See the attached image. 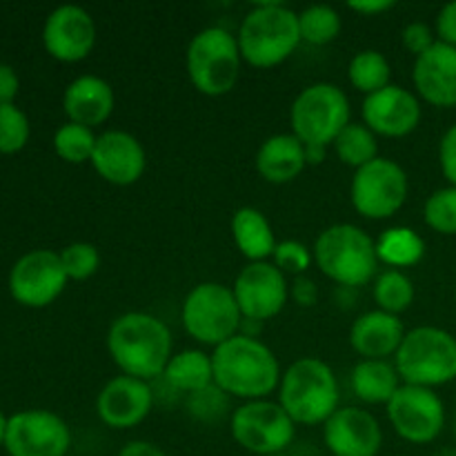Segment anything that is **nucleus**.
Listing matches in <instances>:
<instances>
[{
    "label": "nucleus",
    "mask_w": 456,
    "mask_h": 456,
    "mask_svg": "<svg viewBox=\"0 0 456 456\" xmlns=\"http://www.w3.org/2000/svg\"><path fill=\"white\" fill-rule=\"evenodd\" d=\"M256 172L272 185L292 183L307 167L305 145L294 134H274L256 151Z\"/></svg>",
    "instance_id": "nucleus-24"
},
{
    "label": "nucleus",
    "mask_w": 456,
    "mask_h": 456,
    "mask_svg": "<svg viewBox=\"0 0 456 456\" xmlns=\"http://www.w3.org/2000/svg\"><path fill=\"white\" fill-rule=\"evenodd\" d=\"M172 347V332L167 325L147 312L120 314L107 332V350L120 372L147 383L163 377L174 356Z\"/></svg>",
    "instance_id": "nucleus-2"
},
{
    "label": "nucleus",
    "mask_w": 456,
    "mask_h": 456,
    "mask_svg": "<svg viewBox=\"0 0 456 456\" xmlns=\"http://www.w3.org/2000/svg\"><path fill=\"white\" fill-rule=\"evenodd\" d=\"M403 338V321L383 310L365 312L350 328V346L361 359L387 361V356H396Z\"/></svg>",
    "instance_id": "nucleus-23"
},
{
    "label": "nucleus",
    "mask_w": 456,
    "mask_h": 456,
    "mask_svg": "<svg viewBox=\"0 0 456 456\" xmlns=\"http://www.w3.org/2000/svg\"><path fill=\"white\" fill-rule=\"evenodd\" d=\"M334 150H337L338 160L347 167L356 169L365 167L368 163H372L374 159H379V142L377 134L372 129L365 127L363 123H350L341 134L337 136V141L332 142Z\"/></svg>",
    "instance_id": "nucleus-30"
},
{
    "label": "nucleus",
    "mask_w": 456,
    "mask_h": 456,
    "mask_svg": "<svg viewBox=\"0 0 456 456\" xmlns=\"http://www.w3.org/2000/svg\"><path fill=\"white\" fill-rule=\"evenodd\" d=\"M312 252L319 270L346 288H363L377 274V243L368 232L352 223L325 227Z\"/></svg>",
    "instance_id": "nucleus-5"
},
{
    "label": "nucleus",
    "mask_w": 456,
    "mask_h": 456,
    "mask_svg": "<svg viewBox=\"0 0 456 456\" xmlns=\"http://www.w3.org/2000/svg\"><path fill=\"white\" fill-rule=\"evenodd\" d=\"M4 448L9 456H67L71 432L49 410H25L9 417Z\"/></svg>",
    "instance_id": "nucleus-15"
},
{
    "label": "nucleus",
    "mask_w": 456,
    "mask_h": 456,
    "mask_svg": "<svg viewBox=\"0 0 456 456\" xmlns=\"http://www.w3.org/2000/svg\"><path fill=\"white\" fill-rule=\"evenodd\" d=\"M165 383L183 395H200L214 386L212 354L203 350H183L169 359L163 372Z\"/></svg>",
    "instance_id": "nucleus-27"
},
{
    "label": "nucleus",
    "mask_w": 456,
    "mask_h": 456,
    "mask_svg": "<svg viewBox=\"0 0 456 456\" xmlns=\"http://www.w3.org/2000/svg\"><path fill=\"white\" fill-rule=\"evenodd\" d=\"M92 167L110 185L129 187L141 181L145 174V147L134 134L123 129H107L96 138Z\"/></svg>",
    "instance_id": "nucleus-18"
},
{
    "label": "nucleus",
    "mask_w": 456,
    "mask_h": 456,
    "mask_svg": "<svg viewBox=\"0 0 456 456\" xmlns=\"http://www.w3.org/2000/svg\"><path fill=\"white\" fill-rule=\"evenodd\" d=\"M289 294H292L294 301L303 307H312L316 301H319V288H316L314 281L307 279V276H297Z\"/></svg>",
    "instance_id": "nucleus-41"
},
{
    "label": "nucleus",
    "mask_w": 456,
    "mask_h": 456,
    "mask_svg": "<svg viewBox=\"0 0 456 456\" xmlns=\"http://www.w3.org/2000/svg\"><path fill=\"white\" fill-rule=\"evenodd\" d=\"M240 56L239 40L223 27H205L187 45L185 69L190 83L203 96H225L236 87Z\"/></svg>",
    "instance_id": "nucleus-7"
},
{
    "label": "nucleus",
    "mask_w": 456,
    "mask_h": 456,
    "mask_svg": "<svg viewBox=\"0 0 456 456\" xmlns=\"http://www.w3.org/2000/svg\"><path fill=\"white\" fill-rule=\"evenodd\" d=\"M350 123V101L346 92L332 83L307 85L289 107L292 134L303 145L330 147Z\"/></svg>",
    "instance_id": "nucleus-8"
},
{
    "label": "nucleus",
    "mask_w": 456,
    "mask_h": 456,
    "mask_svg": "<svg viewBox=\"0 0 456 456\" xmlns=\"http://www.w3.org/2000/svg\"><path fill=\"white\" fill-rule=\"evenodd\" d=\"M18 89H20V80H18L16 69L7 62H0V105L13 102Z\"/></svg>",
    "instance_id": "nucleus-42"
},
{
    "label": "nucleus",
    "mask_w": 456,
    "mask_h": 456,
    "mask_svg": "<svg viewBox=\"0 0 456 456\" xmlns=\"http://www.w3.org/2000/svg\"><path fill=\"white\" fill-rule=\"evenodd\" d=\"M428 227L444 236H456V187L448 185L432 191L423 208Z\"/></svg>",
    "instance_id": "nucleus-34"
},
{
    "label": "nucleus",
    "mask_w": 456,
    "mask_h": 456,
    "mask_svg": "<svg viewBox=\"0 0 456 456\" xmlns=\"http://www.w3.org/2000/svg\"><path fill=\"white\" fill-rule=\"evenodd\" d=\"M328 156V147L321 145H305V160L307 165H321Z\"/></svg>",
    "instance_id": "nucleus-45"
},
{
    "label": "nucleus",
    "mask_w": 456,
    "mask_h": 456,
    "mask_svg": "<svg viewBox=\"0 0 456 456\" xmlns=\"http://www.w3.org/2000/svg\"><path fill=\"white\" fill-rule=\"evenodd\" d=\"M230 230L234 245L249 263H263L274 256V249L279 243H276L270 221L261 209L249 208V205L239 208L232 216Z\"/></svg>",
    "instance_id": "nucleus-25"
},
{
    "label": "nucleus",
    "mask_w": 456,
    "mask_h": 456,
    "mask_svg": "<svg viewBox=\"0 0 456 456\" xmlns=\"http://www.w3.org/2000/svg\"><path fill=\"white\" fill-rule=\"evenodd\" d=\"M361 114L365 127L377 136L403 138L421 123V102L401 85H387L381 92L365 96Z\"/></svg>",
    "instance_id": "nucleus-19"
},
{
    "label": "nucleus",
    "mask_w": 456,
    "mask_h": 456,
    "mask_svg": "<svg viewBox=\"0 0 456 456\" xmlns=\"http://www.w3.org/2000/svg\"><path fill=\"white\" fill-rule=\"evenodd\" d=\"M45 49L61 62H80L96 45V25L87 9L61 4L47 16L43 27Z\"/></svg>",
    "instance_id": "nucleus-16"
},
{
    "label": "nucleus",
    "mask_w": 456,
    "mask_h": 456,
    "mask_svg": "<svg viewBox=\"0 0 456 456\" xmlns=\"http://www.w3.org/2000/svg\"><path fill=\"white\" fill-rule=\"evenodd\" d=\"M58 254H61V263L65 267L67 279L71 281L89 279L101 267V252L92 243H83V240L80 243H71Z\"/></svg>",
    "instance_id": "nucleus-36"
},
{
    "label": "nucleus",
    "mask_w": 456,
    "mask_h": 456,
    "mask_svg": "<svg viewBox=\"0 0 456 456\" xmlns=\"http://www.w3.org/2000/svg\"><path fill=\"white\" fill-rule=\"evenodd\" d=\"M240 56L256 69H272L288 61L301 45L298 13L283 3L254 4L239 27Z\"/></svg>",
    "instance_id": "nucleus-3"
},
{
    "label": "nucleus",
    "mask_w": 456,
    "mask_h": 456,
    "mask_svg": "<svg viewBox=\"0 0 456 456\" xmlns=\"http://www.w3.org/2000/svg\"><path fill=\"white\" fill-rule=\"evenodd\" d=\"M350 383L356 399L370 405H387L403 386L395 363L383 359H361L352 368Z\"/></svg>",
    "instance_id": "nucleus-26"
},
{
    "label": "nucleus",
    "mask_w": 456,
    "mask_h": 456,
    "mask_svg": "<svg viewBox=\"0 0 456 456\" xmlns=\"http://www.w3.org/2000/svg\"><path fill=\"white\" fill-rule=\"evenodd\" d=\"M272 258H274V265L283 274L285 272H292L297 276H305V272L314 263V252L307 245H303L301 240H283V243L276 245Z\"/></svg>",
    "instance_id": "nucleus-37"
},
{
    "label": "nucleus",
    "mask_w": 456,
    "mask_h": 456,
    "mask_svg": "<svg viewBox=\"0 0 456 456\" xmlns=\"http://www.w3.org/2000/svg\"><path fill=\"white\" fill-rule=\"evenodd\" d=\"M61 254L52 249H34L13 263L9 272V292L20 305L47 307L67 285Z\"/></svg>",
    "instance_id": "nucleus-14"
},
{
    "label": "nucleus",
    "mask_w": 456,
    "mask_h": 456,
    "mask_svg": "<svg viewBox=\"0 0 456 456\" xmlns=\"http://www.w3.org/2000/svg\"><path fill=\"white\" fill-rule=\"evenodd\" d=\"M395 368L408 386L435 387L456 379V338L432 325H421L405 332L395 356Z\"/></svg>",
    "instance_id": "nucleus-6"
},
{
    "label": "nucleus",
    "mask_w": 456,
    "mask_h": 456,
    "mask_svg": "<svg viewBox=\"0 0 456 456\" xmlns=\"http://www.w3.org/2000/svg\"><path fill=\"white\" fill-rule=\"evenodd\" d=\"M181 321L185 332L194 341L218 347L239 334L243 314H240L232 288L216 281H208L190 289L183 301Z\"/></svg>",
    "instance_id": "nucleus-9"
},
{
    "label": "nucleus",
    "mask_w": 456,
    "mask_h": 456,
    "mask_svg": "<svg viewBox=\"0 0 456 456\" xmlns=\"http://www.w3.org/2000/svg\"><path fill=\"white\" fill-rule=\"evenodd\" d=\"M417 94L435 107H456V47L439 43L414 61Z\"/></svg>",
    "instance_id": "nucleus-21"
},
{
    "label": "nucleus",
    "mask_w": 456,
    "mask_h": 456,
    "mask_svg": "<svg viewBox=\"0 0 456 456\" xmlns=\"http://www.w3.org/2000/svg\"><path fill=\"white\" fill-rule=\"evenodd\" d=\"M347 78L352 87L370 96L392 85V65L379 49H363L347 65Z\"/></svg>",
    "instance_id": "nucleus-29"
},
{
    "label": "nucleus",
    "mask_w": 456,
    "mask_h": 456,
    "mask_svg": "<svg viewBox=\"0 0 456 456\" xmlns=\"http://www.w3.org/2000/svg\"><path fill=\"white\" fill-rule=\"evenodd\" d=\"M29 118L13 102L0 105V151L16 154L29 141Z\"/></svg>",
    "instance_id": "nucleus-35"
},
{
    "label": "nucleus",
    "mask_w": 456,
    "mask_h": 456,
    "mask_svg": "<svg viewBox=\"0 0 456 456\" xmlns=\"http://www.w3.org/2000/svg\"><path fill=\"white\" fill-rule=\"evenodd\" d=\"M323 441L332 456H377L383 445V430L368 410L338 408L323 423Z\"/></svg>",
    "instance_id": "nucleus-20"
},
{
    "label": "nucleus",
    "mask_w": 456,
    "mask_h": 456,
    "mask_svg": "<svg viewBox=\"0 0 456 456\" xmlns=\"http://www.w3.org/2000/svg\"><path fill=\"white\" fill-rule=\"evenodd\" d=\"M338 381L325 361L305 356L281 377L279 403L297 426H323L338 410Z\"/></svg>",
    "instance_id": "nucleus-4"
},
{
    "label": "nucleus",
    "mask_w": 456,
    "mask_h": 456,
    "mask_svg": "<svg viewBox=\"0 0 456 456\" xmlns=\"http://www.w3.org/2000/svg\"><path fill=\"white\" fill-rule=\"evenodd\" d=\"M274 456H288V454H274Z\"/></svg>",
    "instance_id": "nucleus-47"
},
{
    "label": "nucleus",
    "mask_w": 456,
    "mask_h": 456,
    "mask_svg": "<svg viewBox=\"0 0 456 456\" xmlns=\"http://www.w3.org/2000/svg\"><path fill=\"white\" fill-rule=\"evenodd\" d=\"M154 392L142 379L120 374L105 383L96 396V414L111 430H132L150 417Z\"/></svg>",
    "instance_id": "nucleus-17"
},
{
    "label": "nucleus",
    "mask_w": 456,
    "mask_h": 456,
    "mask_svg": "<svg viewBox=\"0 0 456 456\" xmlns=\"http://www.w3.org/2000/svg\"><path fill=\"white\" fill-rule=\"evenodd\" d=\"M118 456H167L151 441H129L120 448Z\"/></svg>",
    "instance_id": "nucleus-44"
},
{
    "label": "nucleus",
    "mask_w": 456,
    "mask_h": 456,
    "mask_svg": "<svg viewBox=\"0 0 456 456\" xmlns=\"http://www.w3.org/2000/svg\"><path fill=\"white\" fill-rule=\"evenodd\" d=\"M439 163L441 172L448 178L450 185L456 187V125H452V127L444 134V138H441Z\"/></svg>",
    "instance_id": "nucleus-39"
},
{
    "label": "nucleus",
    "mask_w": 456,
    "mask_h": 456,
    "mask_svg": "<svg viewBox=\"0 0 456 456\" xmlns=\"http://www.w3.org/2000/svg\"><path fill=\"white\" fill-rule=\"evenodd\" d=\"M347 7L352 9V12L361 13V16H381V13L390 12L392 7H395V3L392 0H365V3H347Z\"/></svg>",
    "instance_id": "nucleus-43"
},
{
    "label": "nucleus",
    "mask_w": 456,
    "mask_h": 456,
    "mask_svg": "<svg viewBox=\"0 0 456 456\" xmlns=\"http://www.w3.org/2000/svg\"><path fill=\"white\" fill-rule=\"evenodd\" d=\"M377 256L392 270H403V267H412L421 263L426 256V240L417 230L405 225L390 227V230L381 232L377 240Z\"/></svg>",
    "instance_id": "nucleus-28"
},
{
    "label": "nucleus",
    "mask_w": 456,
    "mask_h": 456,
    "mask_svg": "<svg viewBox=\"0 0 456 456\" xmlns=\"http://www.w3.org/2000/svg\"><path fill=\"white\" fill-rule=\"evenodd\" d=\"M387 419L401 439L414 445H426L444 432L445 405L430 387L403 383L387 403Z\"/></svg>",
    "instance_id": "nucleus-12"
},
{
    "label": "nucleus",
    "mask_w": 456,
    "mask_h": 456,
    "mask_svg": "<svg viewBox=\"0 0 456 456\" xmlns=\"http://www.w3.org/2000/svg\"><path fill=\"white\" fill-rule=\"evenodd\" d=\"M401 43H403V47L408 49L410 53H414V56H421V53H426L428 49H432L436 45V31L432 29L430 25H426V22H410V25L403 27V31H401Z\"/></svg>",
    "instance_id": "nucleus-38"
},
{
    "label": "nucleus",
    "mask_w": 456,
    "mask_h": 456,
    "mask_svg": "<svg viewBox=\"0 0 456 456\" xmlns=\"http://www.w3.org/2000/svg\"><path fill=\"white\" fill-rule=\"evenodd\" d=\"M301 40L310 45H330L341 34V16L330 4H312L298 13Z\"/></svg>",
    "instance_id": "nucleus-32"
},
{
    "label": "nucleus",
    "mask_w": 456,
    "mask_h": 456,
    "mask_svg": "<svg viewBox=\"0 0 456 456\" xmlns=\"http://www.w3.org/2000/svg\"><path fill=\"white\" fill-rule=\"evenodd\" d=\"M408 191L410 181L405 169L396 160L379 156L365 167L356 169L350 185V199L363 218L386 221L403 208Z\"/></svg>",
    "instance_id": "nucleus-11"
},
{
    "label": "nucleus",
    "mask_w": 456,
    "mask_h": 456,
    "mask_svg": "<svg viewBox=\"0 0 456 456\" xmlns=\"http://www.w3.org/2000/svg\"><path fill=\"white\" fill-rule=\"evenodd\" d=\"M7 423H9V419L0 412V445H4V436H7Z\"/></svg>",
    "instance_id": "nucleus-46"
},
{
    "label": "nucleus",
    "mask_w": 456,
    "mask_h": 456,
    "mask_svg": "<svg viewBox=\"0 0 456 456\" xmlns=\"http://www.w3.org/2000/svg\"><path fill=\"white\" fill-rule=\"evenodd\" d=\"M454 298H456V289H454Z\"/></svg>",
    "instance_id": "nucleus-48"
},
{
    "label": "nucleus",
    "mask_w": 456,
    "mask_h": 456,
    "mask_svg": "<svg viewBox=\"0 0 456 456\" xmlns=\"http://www.w3.org/2000/svg\"><path fill=\"white\" fill-rule=\"evenodd\" d=\"M114 105L116 96L111 85L94 74L74 78L62 94V110H65L69 123L83 125L89 129L107 123L111 111H114Z\"/></svg>",
    "instance_id": "nucleus-22"
},
{
    "label": "nucleus",
    "mask_w": 456,
    "mask_h": 456,
    "mask_svg": "<svg viewBox=\"0 0 456 456\" xmlns=\"http://www.w3.org/2000/svg\"><path fill=\"white\" fill-rule=\"evenodd\" d=\"M96 138L98 136L94 134V129L67 120V123L61 125V127L56 129V134H53V150H56V154L61 156L65 163H92Z\"/></svg>",
    "instance_id": "nucleus-33"
},
{
    "label": "nucleus",
    "mask_w": 456,
    "mask_h": 456,
    "mask_svg": "<svg viewBox=\"0 0 456 456\" xmlns=\"http://www.w3.org/2000/svg\"><path fill=\"white\" fill-rule=\"evenodd\" d=\"M436 40L439 43L450 45V47H456V0L454 3H448L441 7L439 16H436Z\"/></svg>",
    "instance_id": "nucleus-40"
},
{
    "label": "nucleus",
    "mask_w": 456,
    "mask_h": 456,
    "mask_svg": "<svg viewBox=\"0 0 456 456\" xmlns=\"http://www.w3.org/2000/svg\"><path fill=\"white\" fill-rule=\"evenodd\" d=\"M243 321L265 323L283 312L289 297L285 274L270 261L248 263L232 285Z\"/></svg>",
    "instance_id": "nucleus-13"
},
{
    "label": "nucleus",
    "mask_w": 456,
    "mask_h": 456,
    "mask_svg": "<svg viewBox=\"0 0 456 456\" xmlns=\"http://www.w3.org/2000/svg\"><path fill=\"white\" fill-rule=\"evenodd\" d=\"M372 294L379 310L399 316L401 312H405L412 305L414 283L410 281V276L403 274L401 270H386L383 274L377 276V281H374Z\"/></svg>",
    "instance_id": "nucleus-31"
},
{
    "label": "nucleus",
    "mask_w": 456,
    "mask_h": 456,
    "mask_svg": "<svg viewBox=\"0 0 456 456\" xmlns=\"http://www.w3.org/2000/svg\"><path fill=\"white\" fill-rule=\"evenodd\" d=\"M230 432L236 444L249 454H285L297 435V423L289 419L279 401H245L232 412Z\"/></svg>",
    "instance_id": "nucleus-10"
},
{
    "label": "nucleus",
    "mask_w": 456,
    "mask_h": 456,
    "mask_svg": "<svg viewBox=\"0 0 456 456\" xmlns=\"http://www.w3.org/2000/svg\"><path fill=\"white\" fill-rule=\"evenodd\" d=\"M214 386L243 401L267 399L279 392L281 363L274 352L252 334H236L212 352Z\"/></svg>",
    "instance_id": "nucleus-1"
}]
</instances>
